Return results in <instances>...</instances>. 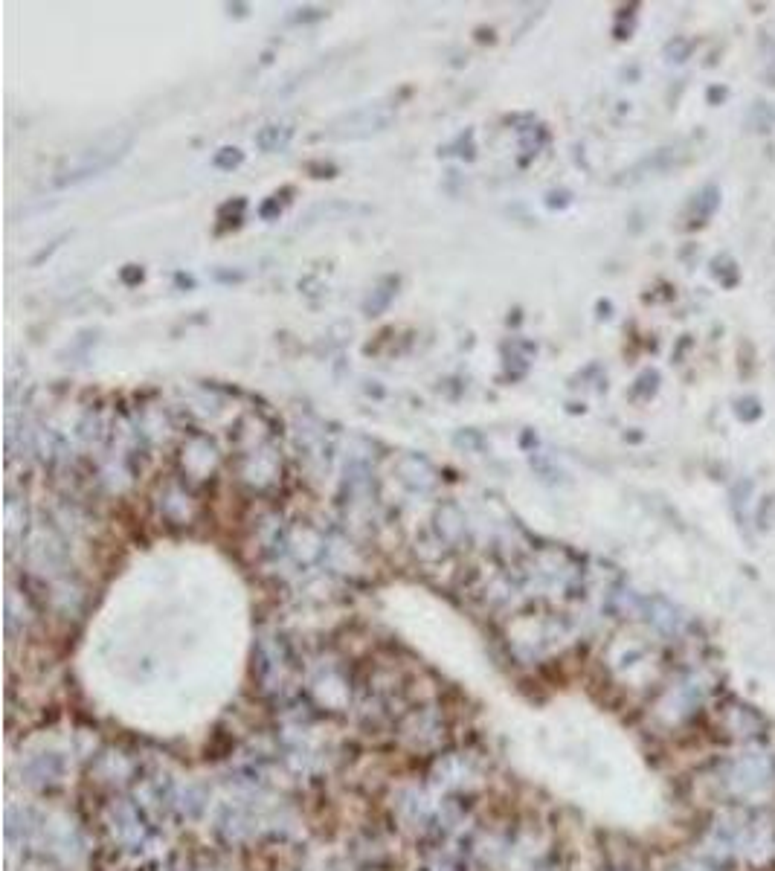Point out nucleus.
I'll return each instance as SVG.
<instances>
[{
  "label": "nucleus",
  "instance_id": "1",
  "mask_svg": "<svg viewBox=\"0 0 775 871\" xmlns=\"http://www.w3.org/2000/svg\"><path fill=\"white\" fill-rule=\"evenodd\" d=\"M131 149V134H102L96 143H90L82 151H76L73 157H67L56 169V178H53V186H76V183L90 181L102 172H108L111 166H117L122 157Z\"/></svg>",
  "mask_w": 775,
  "mask_h": 871
},
{
  "label": "nucleus",
  "instance_id": "2",
  "mask_svg": "<svg viewBox=\"0 0 775 871\" xmlns=\"http://www.w3.org/2000/svg\"><path fill=\"white\" fill-rule=\"evenodd\" d=\"M389 122H392V108L389 105H366V108H358V111L346 114L343 120L334 122L328 134L331 137L358 140V137H369V134L384 131Z\"/></svg>",
  "mask_w": 775,
  "mask_h": 871
},
{
  "label": "nucleus",
  "instance_id": "3",
  "mask_svg": "<svg viewBox=\"0 0 775 871\" xmlns=\"http://www.w3.org/2000/svg\"><path fill=\"white\" fill-rule=\"evenodd\" d=\"M279 477V462L276 456L268 451V448H259V451L244 453L241 459V480L250 482L253 488H268Z\"/></svg>",
  "mask_w": 775,
  "mask_h": 871
},
{
  "label": "nucleus",
  "instance_id": "4",
  "mask_svg": "<svg viewBox=\"0 0 775 871\" xmlns=\"http://www.w3.org/2000/svg\"><path fill=\"white\" fill-rule=\"evenodd\" d=\"M215 462H218V456H215L207 439H192L183 448V468H186L189 480H207L209 474L215 471Z\"/></svg>",
  "mask_w": 775,
  "mask_h": 871
},
{
  "label": "nucleus",
  "instance_id": "5",
  "mask_svg": "<svg viewBox=\"0 0 775 871\" xmlns=\"http://www.w3.org/2000/svg\"><path fill=\"white\" fill-rule=\"evenodd\" d=\"M294 137V128L288 122H270L256 134V146L262 151H282Z\"/></svg>",
  "mask_w": 775,
  "mask_h": 871
},
{
  "label": "nucleus",
  "instance_id": "6",
  "mask_svg": "<svg viewBox=\"0 0 775 871\" xmlns=\"http://www.w3.org/2000/svg\"><path fill=\"white\" fill-rule=\"evenodd\" d=\"M392 294H395V279H387L381 288H375V291H372V297L366 300L363 311H366V314H372V317H375V314H381V311H384V308L389 305V300H392Z\"/></svg>",
  "mask_w": 775,
  "mask_h": 871
},
{
  "label": "nucleus",
  "instance_id": "7",
  "mask_svg": "<svg viewBox=\"0 0 775 871\" xmlns=\"http://www.w3.org/2000/svg\"><path fill=\"white\" fill-rule=\"evenodd\" d=\"M241 160H244V154L239 149H221L215 154V166L218 169H233V166H239Z\"/></svg>",
  "mask_w": 775,
  "mask_h": 871
}]
</instances>
